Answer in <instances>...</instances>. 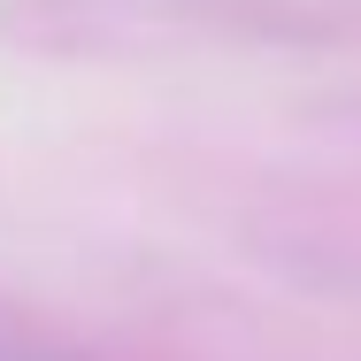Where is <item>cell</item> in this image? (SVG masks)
<instances>
[{"label":"cell","mask_w":361,"mask_h":361,"mask_svg":"<svg viewBox=\"0 0 361 361\" xmlns=\"http://www.w3.org/2000/svg\"><path fill=\"white\" fill-rule=\"evenodd\" d=\"M0 361H47V354H0Z\"/></svg>","instance_id":"1"}]
</instances>
